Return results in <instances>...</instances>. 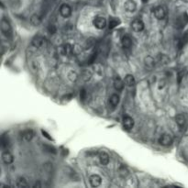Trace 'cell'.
<instances>
[{
	"label": "cell",
	"mask_w": 188,
	"mask_h": 188,
	"mask_svg": "<svg viewBox=\"0 0 188 188\" xmlns=\"http://www.w3.org/2000/svg\"><path fill=\"white\" fill-rule=\"evenodd\" d=\"M47 40L46 39H44L41 36H37L33 39L32 40V44L34 47L36 48H39V49H42V48H45L47 46Z\"/></svg>",
	"instance_id": "cell-1"
},
{
	"label": "cell",
	"mask_w": 188,
	"mask_h": 188,
	"mask_svg": "<svg viewBox=\"0 0 188 188\" xmlns=\"http://www.w3.org/2000/svg\"><path fill=\"white\" fill-rule=\"evenodd\" d=\"M93 24L94 26L97 28V30H104L107 26V20L104 17H95L94 19V21H93Z\"/></svg>",
	"instance_id": "cell-2"
},
{
	"label": "cell",
	"mask_w": 188,
	"mask_h": 188,
	"mask_svg": "<svg viewBox=\"0 0 188 188\" xmlns=\"http://www.w3.org/2000/svg\"><path fill=\"white\" fill-rule=\"evenodd\" d=\"M1 30H2V32L6 35V36H11L12 34V28H11V25L10 23L8 22V20L7 19H2L1 21Z\"/></svg>",
	"instance_id": "cell-3"
},
{
	"label": "cell",
	"mask_w": 188,
	"mask_h": 188,
	"mask_svg": "<svg viewBox=\"0 0 188 188\" xmlns=\"http://www.w3.org/2000/svg\"><path fill=\"white\" fill-rule=\"evenodd\" d=\"M131 28L132 30L136 32H140L144 30V23L142 20L139 19H136L132 21L131 23Z\"/></svg>",
	"instance_id": "cell-4"
},
{
	"label": "cell",
	"mask_w": 188,
	"mask_h": 188,
	"mask_svg": "<svg viewBox=\"0 0 188 188\" xmlns=\"http://www.w3.org/2000/svg\"><path fill=\"white\" fill-rule=\"evenodd\" d=\"M59 51H60V53L61 54H63V55H71L72 53L74 52V47L72 46L71 44H64V45H63V46H61L60 48H59Z\"/></svg>",
	"instance_id": "cell-5"
},
{
	"label": "cell",
	"mask_w": 188,
	"mask_h": 188,
	"mask_svg": "<svg viewBox=\"0 0 188 188\" xmlns=\"http://www.w3.org/2000/svg\"><path fill=\"white\" fill-rule=\"evenodd\" d=\"M122 124H123V127L125 129H127V131H131V129L134 127V120L132 118L127 116V117H125L123 119Z\"/></svg>",
	"instance_id": "cell-6"
},
{
	"label": "cell",
	"mask_w": 188,
	"mask_h": 188,
	"mask_svg": "<svg viewBox=\"0 0 188 188\" xmlns=\"http://www.w3.org/2000/svg\"><path fill=\"white\" fill-rule=\"evenodd\" d=\"M60 14L63 18H69L72 14V9H71L70 6L67 4H63L60 7Z\"/></svg>",
	"instance_id": "cell-7"
},
{
	"label": "cell",
	"mask_w": 188,
	"mask_h": 188,
	"mask_svg": "<svg viewBox=\"0 0 188 188\" xmlns=\"http://www.w3.org/2000/svg\"><path fill=\"white\" fill-rule=\"evenodd\" d=\"M172 142V139L169 134H163L159 139V143L163 146H169Z\"/></svg>",
	"instance_id": "cell-8"
},
{
	"label": "cell",
	"mask_w": 188,
	"mask_h": 188,
	"mask_svg": "<svg viewBox=\"0 0 188 188\" xmlns=\"http://www.w3.org/2000/svg\"><path fill=\"white\" fill-rule=\"evenodd\" d=\"M124 7L128 12H134L137 8V4L134 0H126Z\"/></svg>",
	"instance_id": "cell-9"
},
{
	"label": "cell",
	"mask_w": 188,
	"mask_h": 188,
	"mask_svg": "<svg viewBox=\"0 0 188 188\" xmlns=\"http://www.w3.org/2000/svg\"><path fill=\"white\" fill-rule=\"evenodd\" d=\"M89 182L93 187H97L101 184V183H102V179H101V177L98 175H93L90 176Z\"/></svg>",
	"instance_id": "cell-10"
},
{
	"label": "cell",
	"mask_w": 188,
	"mask_h": 188,
	"mask_svg": "<svg viewBox=\"0 0 188 188\" xmlns=\"http://www.w3.org/2000/svg\"><path fill=\"white\" fill-rule=\"evenodd\" d=\"M1 157H2L3 163H6V164H10L14 161V157H13V155L9 151H4V152H2V156Z\"/></svg>",
	"instance_id": "cell-11"
},
{
	"label": "cell",
	"mask_w": 188,
	"mask_h": 188,
	"mask_svg": "<svg viewBox=\"0 0 188 188\" xmlns=\"http://www.w3.org/2000/svg\"><path fill=\"white\" fill-rule=\"evenodd\" d=\"M154 16L158 19H163L165 18V10L163 7H157L154 9Z\"/></svg>",
	"instance_id": "cell-12"
},
{
	"label": "cell",
	"mask_w": 188,
	"mask_h": 188,
	"mask_svg": "<svg viewBox=\"0 0 188 188\" xmlns=\"http://www.w3.org/2000/svg\"><path fill=\"white\" fill-rule=\"evenodd\" d=\"M124 84H125V82H123L119 77H116L114 80V87L116 90L121 91L124 88Z\"/></svg>",
	"instance_id": "cell-13"
},
{
	"label": "cell",
	"mask_w": 188,
	"mask_h": 188,
	"mask_svg": "<svg viewBox=\"0 0 188 188\" xmlns=\"http://www.w3.org/2000/svg\"><path fill=\"white\" fill-rule=\"evenodd\" d=\"M99 161L101 163V164L103 165H107L109 163V156L107 152L105 151H101L99 153Z\"/></svg>",
	"instance_id": "cell-14"
},
{
	"label": "cell",
	"mask_w": 188,
	"mask_h": 188,
	"mask_svg": "<svg viewBox=\"0 0 188 188\" xmlns=\"http://www.w3.org/2000/svg\"><path fill=\"white\" fill-rule=\"evenodd\" d=\"M34 137V132L31 129H26L25 131H23L22 133V139L25 141H30L32 140V138Z\"/></svg>",
	"instance_id": "cell-15"
},
{
	"label": "cell",
	"mask_w": 188,
	"mask_h": 188,
	"mask_svg": "<svg viewBox=\"0 0 188 188\" xmlns=\"http://www.w3.org/2000/svg\"><path fill=\"white\" fill-rule=\"evenodd\" d=\"M119 103V95L117 94H114L110 96L109 98V104L112 107H117Z\"/></svg>",
	"instance_id": "cell-16"
},
{
	"label": "cell",
	"mask_w": 188,
	"mask_h": 188,
	"mask_svg": "<svg viewBox=\"0 0 188 188\" xmlns=\"http://www.w3.org/2000/svg\"><path fill=\"white\" fill-rule=\"evenodd\" d=\"M121 42H122V46H123L124 48H126V49L131 48V45H132V40H131V39L129 38L128 36H124V37L122 38Z\"/></svg>",
	"instance_id": "cell-17"
},
{
	"label": "cell",
	"mask_w": 188,
	"mask_h": 188,
	"mask_svg": "<svg viewBox=\"0 0 188 188\" xmlns=\"http://www.w3.org/2000/svg\"><path fill=\"white\" fill-rule=\"evenodd\" d=\"M175 121L177 123V125L180 127V128H183L185 124V121H186V119L184 117V115L183 114H178L176 116V118H175Z\"/></svg>",
	"instance_id": "cell-18"
},
{
	"label": "cell",
	"mask_w": 188,
	"mask_h": 188,
	"mask_svg": "<svg viewBox=\"0 0 188 188\" xmlns=\"http://www.w3.org/2000/svg\"><path fill=\"white\" fill-rule=\"evenodd\" d=\"M124 82L128 86H131V87L135 85V78L132 75H127L126 77H125Z\"/></svg>",
	"instance_id": "cell-19"
},
{
	"label": "cell",
	"mask_w": 188,
	"mask_h": 188,
	"mask_svg": "<svg viewBox=\"0 0 188 188\" xmlns=\"http://www.w3.org/2000/svg\"><path fill=\"white\" fill-rule=\"evenodd\" d=\"M144 63H145V65L148 68H152L155 65V61L151 56H147L145 58V60H144Z\"/></svg>",
	"instance_id": "cell-20"
},
{
	"label": "cell",
	"mask_w": 188,
	"mask_h": 188,
	"mask_svg": "<svg viewBox=\"0 0 188 188\" xmlns=\"http://www.w3.org/2000/svg\"><path fill=\"white\" fill-rule=\"evenodd\" d=\"M41 22V18L39 16V15H33L31 18V23L33 25V26H39Z\"/></svg>",
	"instance_id": "cell-21"
},
{
	"label": "cell",
	"mask_w": 188,
	"mask_h": 188,
	"mask_svg": "<svg viewBox=\"0 0 188 188\" xmlns=\"http://www.w3.org/2000/svg\"><path fill=\"white\" fill-rule=\"evenodd\" d=\"M17 186L18 187H28V184L27 182V180L23 177H19L17 180Z\"/></svg>",
	"instance_id": "cell-22"
},
{
	"label": "cell",
	"mask_w": 188,
	"mask_h": 188,
	"mask_svg": "<svg viewBox=\"0 0 188 188\" xmlns=\"http://www.w3.org/2000/svg\"><path fill=\"white\" fill-rule=\"evenodd\" d=\"M68 78L72 82H75L77 80V78H78V75L75 73V71H71L70 73L68 74Z\"/></svg>",
	"instance_id": "cell-23"
},
{
	"label": "cell",
	"mask_w": 188,
	"mask_h": 188,
	"mask_svg": "<svg viewBox=\"0 0 188 188\" xmlns=\"http://www.w3.org/2000/svg\"><path fill=\"white\" fill-rule=\"evenodd\" d=\"M120 23V21L119 20V19H110L109 21V24H108V27L109 28H114L116 27H118V25Z\"/></svg>",
	"instance_id": "cell-24"
},
{
	"label": "cell",
	"mask_w": 188,
	"mask_h": 188,
	"mask_svg": "<svg viewBox=\"0 0 188 188\" xmlns=\"http://www.w3.org/2000/svg\"><path fill=\"white\" fill-rule=\"evenodd\" d=\"M119 175L120 176H122V177H126L127 175H128V169L125 167V166H120L119 168Z\"/></svg>",
	"instance_id": "cell-25"
},
{
	"label": "cell",
	"mask_w": 188,
	"mask_h": 188,
	"mask_svg": "<svg viewBox=\"0 0 188 188\" xmlns=\"http://www.w3.org/2000/svg\"><path fill=\"white\" fill-rule=\"evenodd\" d=\"M86 96H87V92H86V90L85 89L81 90V92H80V97H81V99L83 101H85L86 100Z\"/></svg>",
	"instance_id": "cell-26"
},
{
	"label": "cell",
	"mask_w": 188,
	"mask_h": 188,
	"mask_svg": "<svg viewBox=\"0 0 188 188\" xmlns=\"http://www.w3.org/2000/svg\"><path fill=\"white\" fill-rule=\"evenodd\" d=\"M48 30H49L50 33H51V34H53V33L56 32V28H55L54 25H50L49 28H48Z\"/></svg>",
	"instance_id": "cell-27"
},
{
	"label": "cell",
	"mask_w": 188,
	"mask_h": 188,
	"mask_svg": "<svg viewBox=\"0 0 188 188\" xmlns=\"http://www.w3.org/2000/svg\"><path fill=\"white\" fill-rule=\"evenodd\" d=\"M143 1H144V2H146V1H147V0H143Z\"/></svg>",
	"instance_id": "cell-28"
}]
</instances>
